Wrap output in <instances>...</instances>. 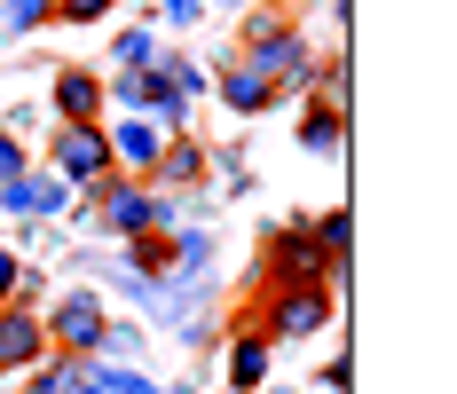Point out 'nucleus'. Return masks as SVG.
Segmentation results:
<instances>
[{"mask_svg": "<svg viewBox=\"0 0 457 394\" xmlns=\"http://www.w3.org/2000/svg\"><path fill=\"white\" fill-rule=\"evenodd\" d=\"M261 80H269L276 95H292V88H308L316 80V63H308V40L292 32V24H276V16H261L253 24V55H245Z\"/></svg>", "mask_w": 457, "mask_h": 394, "instance_id": "nucleus-1", "label": "nucleus"}, {"mask_svg": "<svg viewBox=\"0 0 457 394\" xmlns=\"http://www.w3.org/2000/svg\"><path fill=\"white\" fill-rule=\"evenodd\" d=\"M47 174L55 181H103L111 174V134L95 127V119H79V127H63V134H47Z\"/></svg>", "mask_w": 457, "mask_h": 394, "instance_id": "nucleus-2", "label": "nucleus"}, {"mask_svg": "<svg viewBox=\"0 0 457 394\" xmlns=\"http://www.w3.org/2000/svg\"><path fill=\"white\" fill-rule=\"evenodd\" d=\"M40 323H47V348L55 355H95L103 331H111V307L95 300V292H63L55 315H40Z\"/></svg>", "mask_w": 457, "mask_h": 394, "instance_id": "nucleus-3", "label": "nucleus"}, {"mask_svg": "<svg viewBox=\"0 0 457 394\" xmlns=\"http://www.w3.org/2000/svg\"><path fill=\"white\" fill-rule=\"evenodd\" d=\"M95 197H103V229L111 237H142V229H158V189H142L135 174H103L87 181Z\"/></svg>", "mask_w": 457, "mask_h": 394, "instance_id": "nucleus-4", "label": "nucleus"}, {"mask_svg": "<svg viewBox=\"0 0 457 394\" xmlns=\"http://www.w3.org/2000/svg\"><path fill=\"white\" fill-rule=\"evenodd\" d=\"M323 323H331V292H323V284H284L269 300V331H261V340H269V348L276 340H308Z\"/></svg>", "mask_w": 457, "mask_h": 394, "instance_id": "nucleus-5", "label": "nucleus"}, {"mask_svg": "<svg viewBox=\"0 0 457 394\" xmlns=\"http://www.w3.org/2000/svg\"><path fill=\"white\" fill-rule=\"evenodd\" d=\"M103 134H111V174H150L166 158V127L158 119H119V127H103Z\"/></svg>", "mask_w": 457, "mask_h": 394, "instance_id": "nucleus-6", "label": "nucleus"}, {"mask_svg": "<svg viewBox=\"0 0 457 394\" xmlns=\"http://www.w3.org/2000/svg\"><path fill=\"white\" fill-rule=\"evenodd\" d=\"M40 355H47V323L32 315V307L0 300V371H32Z\"/></svg>", "mask_w": 457, "mask_h": 394, "instance_id": "nucleus-7", "label": "nucleus"}, {"mask_svg": "<svg viewBox=\"0 0 457 394\" xmlns=\"http://www.w3.org/2000/svg\"><path fill=\"white\" fill-rule=\"evenodd\" d=\"M269 268H276V292H284V284H323V292H331V268H323V253H316L308 229H284V237L269 245Z\"/></svg>", "mask_w": 457, "mask_h": 394, "instance_id": "nucleus-8", "label": "nucleus"}, {"mask_svg": "<svg viewBox=\"0 0 457 394\" xmlns=\"http://www.w3.org/2000/svg\"><path fill=\"white\" fill-rule=\"evenodd\" d=\"M0 205H8V214H63V205H71V181H55V174H8V181H0Z\"/></svg>", "mask_w": 457, "mask_h": 394, "instance_id": "nucleus-9", "label": "nucleus"}, {"mask_svg": "<svg viewBox=\"0 0 457 394\" xmlns=\"http://www.w3.org/2000/svg\"><path fill=\"white\" fill-rule=\"evenodd\" d=\"M55 111H63V127H79L103 111V71H55Z\"/></svg>", "mask_w": 457, "mask_h": 394, "instance_id": "nucleus-10", "label": "nucleus"}, {"mask_svg": "<svg viewBox=\"0 0 457 394\" xmlns=\"http://www.w3.org/2000/svg\"><path fill=\"white\" fill-rule=\"evenodd\" d=\"M221 103L253 119V111H269V103H276V88L261 80V71H253V63H228V71H221Z\"/></svg>", "mask_w": 457, "mask_h": 394, "instance_id": "nucleus-11", "label": "nucleus"}, {"mask_svg": "<svg viewBox=\"0 0 457 394\" xmlns=\"http://www.w3.org/2000/svg\"><path fill=\"white\" fill-rule=\"evenodd\" d=\"M261 379H269V340L253 331V340H237V348H228V387L245 394V387H261Z\"/></svg>", "mask_w": 457, "mask_h": 394, "instance_id": "nucleus-12", "label": "nucleus"}, {"mask_svg": "<svg viewBox=\"0 0 457 394\" xmlns=\"http://www.w3.org/2000/svg\"><path fill=\"white\" fill-rule=\"evenodd\" d=\"M339 142H347V111H308V119H300V150L331 158Z\"/></svg>", "mask_w": 457, "mask_h": 394, "instance_id": "nucleus-13", "label": "nucleus"}, {"mask_svg": "<svg viewBox=\"0 0 457 394\" xmlns=\"http://www.w3.org/2000/svg\"><path fill=\"white\" fill-rule=\"evenodd\" d=\"M127 253H135V276H174V245H166V229L127 237Z\"/></svg>", "mask_w": 457, "mask_h": 394, "instance_id": "nucleus-14", "label": "nucleus"}, {"mask_svg": "<svg viewBox=\"0 0 457 394\" xmlns=\"http://www.w3.org/2000/svg\"><path fill=\"white\" fill-rule=\"evenodd\" d=\"M150 174H158V181H197V174H205V158H197V142L174 134V142H166V158H158Z\"/></svg>", "mask_w": 457, "mask_h": 394, "instance_id": "nucleus-15", "label": "nucleus"}, {"mask_svg": "<svg viewBox=\"0 0 457 394\" xmlns=\"http://www.w3.org/2000/svg\"><path fill=\"white\" fill-rule=\"evenodd\" d=\"M111 63H119V71H150V63H158V40H150V32H119Z\"/></svg>", "mask_w": 457, "mask_h": 394, "instance_id": "nucleus-16", "label": "nucleus"}, {"mask_svg": "<svg viewBox=\"0 0 457 394\" xmlns=\"http://www.w3.org/2000/svg\"><path fill=\"white\" fill-rule=\"evenodd\" d=\"M87 394H166V387H150L142 371H127V363H119V371H95Z\"/></svg>", "mask_w": 457, "mask_h": 394, "instance_id": "nucleus-17", "label": "nucleus"}, {"mask_svg": "<svg viewBox=\"0 0 457 394\" xmlns=\"http://www.w3.org/2000/svg\"><path fill=\"white\" fill-rule=\"evenodd\" d=\"M71 387H79V355H55V363L40 355V394H71Z\"/></svg>", "mask_w": 457, "mask_h": 394, "instance_id": "nucleus-18", "label": "nucleus"}, {"mask_svg": "<svg viewBox=\"0 0 457 394\" xmlns=\"http://www.w3.org/2000/svg\"><path fill=\"white\" fill-rule=\"evenodd\" d=\"M205 261H213V245H205V237L189 229L182 245H174V268H182V276H205Z\"/></svg>", "mask_w": 457, "mask_h": 394, "instance_id": "nucleus-19", "label": "nucleus"}, {"mask_svg": "<svg viewBox=\"0 0 457 394\" xmlns=\"http://www.w3.org/2000/svg\"><path fill=\"white\" fill-rule=\"evenodd\" d=\"M316 88H323V111H347V63H323Z\"/></svg>", "mask_w": 457, "mask_h": 394, "instance_id": "nucleus-20", "label": "nucleus"}, {"mask_svg": "<svg viewBox=\"0 0 457 394\" xmlns=\"http://www.w3.org/2000/svg\"><path fill=\"white\" fill-rule=\"evenodd\" d=\"M47 8H55V16H63V24H95V16H103V8H111V0H47Z\"/></svg>", "mask_w": 457, "mask_h": 394, "instance_id": "nucleus-21", "label": "nucleus"}, {"mask_svg": "<svg viewBox=\"0 0 457 394\" xmlns=\"http://www.w3.org/2000/svg\"><path fill=\"white\" fill-rule=\"evenodd\" d=\"M40 16H47L40 0H8V16H0V24H8V32H32V24H40Z\"/></svg>", "mask_w": 457, "mask_h": 394, "instance_id": "nucleus-22", "label": "nucleus"}, {"mask_svg": "<svg viewBox=\"0 0 457 394\" xmlns=\"http://www.w3.org/2000/svg\"><path fill=\"white\" fill-rule=\"evenodd\" d=\"M16 292H24V261L0 245V300H16Z\"/></svg>", "mask_w": 457, "mask_h": 394, "instance_id": "nucleus-23", "label": "nucleus"}, {"mask_svg": "<svg viewBox=\"0 0 457 394\" xmlns=\"http://www.w3.org/2000/svg\"><path fill=\"white\" fill-rule=\"evenodd\" d=\"M158 16H166V24H197V16H205V0H158Z\"/></svg>", "mask_w": 457, "mask_h": 394, "instance_id": "nucleus-24", "label": "nucleus"}, {"mask_svg": "<svg viewBox=\"0 0 457 394\" xmlns=\"http://www.w3.org/2000/svg\"><path fill=\"white\" fill-rule=\"evenodd\" d=\"M8 174H24V150H16V142L0 134V181H8Z\"/></svg>", "mask_w": 457, "mask_h": 394, "instance_id": "nucleus-25", "label": "nucleus"}, {"mask_svg": "<svg viewBox=\"0 0 457 394\" xmlns=\"http://www.w3.org/2000/svg\"><path fill=\"white\" fill-rule=\"evenodd\" d=\"M228 8H237V0H228Z\"/></svg>", "mask_w": 457, "mask_h": 394, "instance_id": "nucleus-26", "label": "nucleus"}]
</instances>
